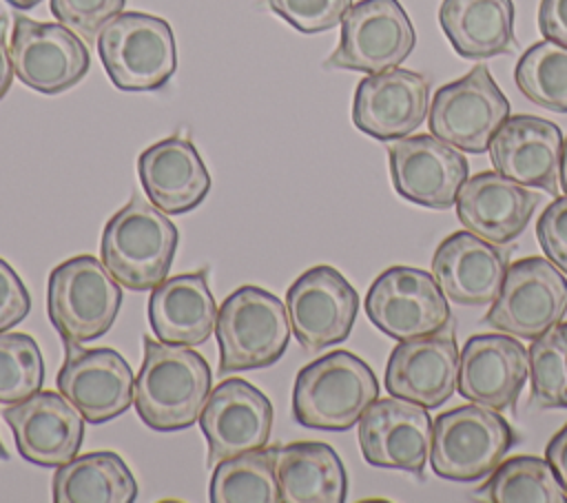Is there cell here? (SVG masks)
<instances>
[{
    "label": "cell",
    "instance_id": "1",
    "mask_svg": "<svg viewBox=\"0 0 567 503\" xmlns=\"http://www.w3.org/2000/svg\"><path fill=\"white\" fill-rule=\"evenodd\" d=\"M144 359L133 383V406L140 419L173 432L193 425L210 394V368L190 346L144 337Z\"/></svg>",
    "mask_w": 567,
    "mask_h": 503
},
{
    "label": "cell",
    "instance_id": "2",
    "mask_svg": "<svg viewBox=\"0 0 567 503\" xmlns=\"http://www.w3.org/2000/svg\"><path fill=\"white\" fill-rule=\"evenodd\" d=\"M175 248V224L151 199L133 195L106 222L100 259L120 286L144 292L166 279Z\"/></svg>",
    "mask_w": 567,
    "mask_h": 503
},
{
    "label": "cell",
    "instance_id": "3",
    "mask_svg": "<svg viewBox=\"0 0 567 503\" xmlns=\"http://www.w3.org/2000/svg\"><path fill=\"white\" fill-rule=\"evenodd\" d=\"M372 368L348 350H334L303 366L292 388V417L303 428L341 432L359 423L377 401Z\"/></svg>",
    "mask_w": 567,
    "mask_h": 503
},
{
    "label": "cell",
    "instance_id": "4",
    "mask_svg": "<svg viewBox=\"0 0 567 503\" xmlns=\"http://www.w3.org/2000/svg\"><path fill=\"white\" fill-rule=\"evenodd\" d=\"M288 310L279 297L257 286L230 292L217 310L219 372L268 368L290 341Z\"/></svg>",
    "mask_w": 567,
    "mask_h": 503
},
{
    "label": "cell",
    "instance_id": "5",
    "mask_svg": "<svg viewBox=\"0 0 567 503\" xmlns=\"http://www.w3.org/2000/svg\"><path fill=\"white\" fill-rule=\"evenodd\" d=\"M97 53L120 91H157L177 69L171 24L142 11L111 18L97 33Z\"/></svg>",
    "mask_w": 567,
    "mask_h": 503
},
{
    "label": "cell",
    "instance_id": "6",
    "mask_svg": "<svg viewBox=\"0 0 567 503\" xmlns=\"http://www.w3.org/2000/svg\"><path fill=\"white\" fill-rule=\"evenodd\" d=\"M120 306V284L93 255L71 257L49 275L47 312L66 343L93 341L109 332Z\"/></svg>",
    "mask_w": 567,
    "mask_h": 503
},
{
    "label": "cell",
    "instance_id": "7",
    "mask_svg": "<svg viewBox=\"0 0 567 503\" xmlns=\"http://www.w3.org/2000/svg\"><path fill=\"white\" fill-rule=\"evenodd\" d=\"M516 443L509 423L492 408L470 403L434 419L430 463L447 481H478L503 461Z\"/></svg>",
    "mask_w": 567,
    "mask_h": 503
},
{
    "label": "cell",
    "instance_id": "8",
    "mask_svg": "<svg viewBox=\"0 0 567 503\" xmlns=\"http://www.w3.org/2000/svg\"><path fill=\"white\" fill-rule=\"evenodd\" d=\"M507 117V97L489 69L478 64L434 93L427 126L434 137L463 153H485Z\"/></svg>",
    "mask_w": 567,
    "mask_h": 503
},
{
    "label": "cell",
    "instance_id": "9",
    "mask_svg": "<svg viewBox=\"0 0 567 503\" xmlns=\"http://www.w3.org/2000/svg\"><path fill=\"white\" fill-rule=\"evenodd\" d=\"M368 319L390 339L430 337L450 326V306L434 275L421 268L392 266L365 295Z\"/></svg>",
    "mask_w": 567,
    "mask_h": 503
},
{
    "label": "cell",
    "instance_id": "10",
    "mask_svg": "<svg viewBox=\"0 0 567 503\" xmlns=\"http://www.w3.org/2000/svg\"><path fill=\"white\" fill-rule=\"evenodd\" d=\"M567 312V279L547 257L514 261L498 297L485 315L487 326L520 339H536Z\"/></svg>",
    "mask_w": 567,
    "mask_h": 503
},
{
    "label": "cell",
    "instance_id": "11",
    "mask_svg": "<svg viewBox=\"0 0 567 503\" xmlns=\"http://www.w3.org/2000/svg\"><path fill=\"white\" fill-rule=\"evenodd\" d=\"M414 44V27L399 0H359L343 16L341 40L326 66L381 73L396 69Z\"/></svg>",
    "mask_w": 567,
    "mask_h": 503
},
{
    "label": "cell",
    "instance_id": "12",
    "mask_svg": "<svg viewBox=\"0 0 567 503\" xmlns=\"http://www.w3.org/2000/svg\"><path fill=\"white\" fill-rule=\"evenodd\" d=\"M286 310L295 339L310 352L348 339L359 295L332 266H315L301 273L286 292Z\"/></svg>",
    "mask_w": 567,
    "mask_h": 503
},
{
    "label": "cell",
    "instance_id": "13",
    "mask_svg": "<svg viewBox=\"0 0 567 503\" xmlns=\"http://www.w3.org/2000/svg\"><path fill=\"white\" fill-rule=\"evenodd\" d=\"M13 71L22 84L38 93H62L89 71L86 44L62 22H35L22 13L11 31Z\"/></svg>",
    "mask_w": 567,
    "mask_h": 503
},
{
    "label": "cell",
    "instance_id": "14",
    "mask_svg": "<svg viewBox=\"0 0 567 503\" xmlns=\"http://www.w3.org/2000/svg\"><path fill=\"white\" fill-rule=\"evenodd\" d=\"M432 425L427 408L414 401L377 399L359 419L361 454L374 468L423 476L432 448Z\"/></svg>",
    "mask_w": 567,
    "mask_h": 503
},
{
    "label": "cell",
    "instance_id": "15",
    "mask_svg": "<svg viewBox=\"0 0 567 503\" xmlns=\"http://www.w3.org/2000/svg\"><path fill=\"white\" fill-rule=\"evenodd\" d=\"M394 191L419 206L445 211L467 182V160L434 135H405L388 148Z\"/></svg>",
    "mask_w": 567,
    "mask_h": 503
},
{
    "label": "cell",
    "instance_id": "16",
    "mask_svg": "<svg viewBox=\"0 0 567 503\" xmlns=\"http://www.w3.org/2000/svg\"><path fill=\"white\" fill-rule=\"evenodd\" d=\"M268 397L244 379H224L215 386L199 414V428L208 443V465L266 448L272 430Z\"/></svg>",
    "mask_w": 567,
    "mask_h": 503
},
{
    "label": "cell",
    "instance_id": "17",
    "mask_svg": "<svg viewBox=\"0 0 567 503\" xmlns=\"http://www.w3.org/2000/svg\"><path fill=\"white\" fill-rule=\"evenodd\" d=\"M58 372V390L89 423H106L128 410L133 401V372L126 359L111 348H80L66 343Z\"/></svg>",
    "mask_w": 567,
    "mask_h": 503
},
{
    "label": "cell",
    "instance_id": "18",
    "mask_svg": "<svg viewBox=\"0 0 567 503\" xmlns=\"http://www.w3.org/2000/svg\"><path fill=\"white\" fill-rule=\"evenodd\" d=\"M2 419L11 428L24 461L60 468L80 452L86 419L62 392H35L16 406H7Z\"/></svg>",
    "mask_w": 567,
    "mask_h": 503
},
{
    "label": "cell",
    "instance_id": "19",
    "mask_svg": "<svg viewBox=\"0 0 567 503\" xmlns=\"http://www.w3.org/2000/svg\"><path fill=\"white\" fill-rule=\"evenodd\" d=\"M529 374V355L507 332L474 335L458 357L456 390L470 403L496 412L514 408Z\"/></svg>",
    "mask_w": 567,
    "mask_h": 503
},
{
    "label": "cell",
    "instance_id": "20",
    "mask_svg": "<svg viewBox=\"0 0 567 503\" xmlns=\"http://www.w3.org/2000/svg\"><path fill=\"white\" fill-rule=\"evenodd\" d=\"M430 106V82L408 69L370 73L357 84L352 122L365 135L390 142L416 131Z\"/></svg>",
    "mask_w": 567,
    "mask_h": 503
},
{
    "label": "cell",
    "instance_id": "21",
    "mask_svg": "<svg viewBox=\"0 0 567 503\" xmlns=\"http://www.w3.org/2000/svg\"><path fill=\"white\" fill-rule=\"evenodd\" d=\"M458 357L452 326L430 337L399 341L385 366V390L427 410L439 408L456 390Z\"/></svg>",
    "mask_w": 567,
    "mask_h": 503
},
{
    "label": "cell",
    "instance_id": "22",
    "mask_svg": "<svg viewBox=\"0 0 567 503\" xmlns=\"http://www.w3.org/2000/svg\"><path fill=\"white\" fill-rule=\"evenodd\" d=\"M540 195L498 171L470 177L456 197V217L474 235L492 244H509L529 224Z\"/></svg>",
    "mask_w": 567,
    "mask_h": 503
},
{
    "label": "cell",
    "instance_id": "23",
    "mask_svg": "<svg viewBox=\"0 0 567 503\" xmlns=\"http://www.w3.org/2000/svg\"><path fill=\"white\" fill-rule=\"evenodd\" d=\"M563 133L538 115H514L503 122L489 144V160L498 173L523 184L558 191Z\"/></svg>",
    "mask_w": 567,
    "mask_h": 503
},
{
    "label": "cell",
    "instance_id": "24",
    "mask_svg": "<svg viewBox=\"0 0 567 503\" xmlns=\"http://www.w3.org/2000/svg\"><path fill=\"white\" fill-rule=\"evenodd\" d=\"M507 250L470 230L452 233L432 257V275L443 295L461 306L492 304L507 273Z\"/></svg>",
    "mask_w": 567,
    "mask_h": 503
},
{
    "label": "cell",
    "instance_id": "25",
    "mask_svg": "<svg viewBox=\"0 0 567 503\" xmlns=\"http://www.w3.org/2000/svg\"><path fill=\"white\" fill-rule=\"evenodd\" d=\"M137 173L148 199L166 215L197 208L210 191L208 168L188 137L171 135L142 151Z\"/></svg>",
    "mask_w": 567,
    "mask_h": 503
},
{
    "label": "cell",
    "instance_id": "26",
    "mask_svg": "<svg viewBox=\"0 0 567 503\" xmlns=\"http://www.w3.org/2000/svg\"><path fill=\"white\" fill-rule=\"evenodd\" d=\"M148 324L164 343L199 346L217 324V306L204 273L175 275L157 284L148 299Z\"/></svg>",
    "mask_w": 567,
    "mask_h": 503
},
{
    "label": "cell",
    "instance_id": "27",
    "mask_svg": "<svg viewBox=\"0 0 567 503\" xmlns=\"http://www.w3.org/2000/svg\"><path fill=\"white\" fill-rule=\"evenodd\" d=\"M281 503H343L348 476L328 443L301 441L270 448Z\"/></svg>",
    "mask_w": 567,
    "mask_h": 503
},
{
    "label": "cell",
    "instance_id": "28",
    "mask_svg": "<svg viewBox=\"0 0 567 503\" xmlns=\"http://www.w3.org/2000/svg\"><path fill=\"white\" fill-rule=\"evenodd\" d=\"M439 24L461 58L483 60L518 49L512 0H443Z\"/></svg>",
    "mask_w": 567,
    "mask_h": 503
},
{
    "label": "cell",
    "instance_id": "29",
    "mask_svg": "<svg viewBox=\"0 0 567 503\" xmlns=\"http://www.w3.org/2000/svg\"><path fill=\"white\" fill-rule=\"evenodd\" d=\"M55 503H133L137 483L115 452H89L60 465L51 483Z\"/></svg>",
    "mask_w": 567,
    "mask_h": 503
},
{
    "label": "cell",
    "instance_id": "30",
    "mask_svg": "<svg viewBox=\"0 0 567 503\" xmlns=\"http://www.w3.org/2000/svg\"><path fill=\"white\" fill-rule=\"evenodd\" d=\"M476 499L492 503H565L567 490L547 459L520 454L498 463Z\"/></svg>",
    "mask_w": 567,
    "mask_h": 503
},
{
    "label": "cell",
    "instance_id": "31",
    "mask_svg": "<svg viewBox=\"0 0 567 503\" xmlns=\"http://www.w3.org/2000/svg\"><path fill=\"white\" fill-rule=\"evenodd\" d=\"M213 503H281L270 450H250L215 465L210 476Z\"/></svg>",
    "mask_w": 567,
    "mask_h": 503
},
{
    "label": "cell",
    "instance_id": "32",
    "mask_svg": "<svg viewBox=\"0 0 567 503\" xmlns=\"http://www.w3.org/2000/svg\"><path fill=\"white\" fill-rule=\"evenodd\" d=\"M518 91L554 113H567V47L554 40L532 44L514 69Z\"/></svg>",
    "mask_w": 567,
    "mask_h": 503
},
{
    "label": "cell",
    "instance_id": "33",
    "mask_svg": "<svg viewBox=\"0 0 567 503\" xmlns=\"http://www.w3.org/2000/svg\"><path fill=\"white\" fill-rule=\"evenodd\" d=\"M529 401L543 410L567 408V321H558L540 337L532 339Z\"/></svg>",
    "mask_w": 567,
    "mask_h": 503
},
{
    "label": "cell",
    "instance_id": "34",
    "mask_svg": "<svg viewBox=\"0 0 567 503\" xmlns=\"http://www.w3.org/2000/svg\"><path fill=\"white\" fill-rule=\"evenodd\" d=\"M44 359L33 337L0 332V403L16 406L40 392Z\"/></svg>",
    "mask_w": 567,
    "mask_h": 503
},
{
    "label": "cell",
    "instance_id": "35",
    "mask_svg": "<svg viewBox=\"0 0 567 503\" xmlns=\"http://www.w3.org/2000/svg\"><path fill=\"white\" fill-rule=\"evenodd\" d=\"M270 11L301 33H321L334 29L352 0H266Z\"/></svg>",
    "mask_w": 567,
    "mask_h": 503
},
{
    "label": "cell",
    "instance_id": "36",
    "mask_svg": "<svg viewBox=\"0 0 567 503\" xmlns=\"http://www.w3.org/2000/svg\"><path fill=\"white\" fill-rule=\"evenodd\" d=\"M124 2L126 0H51V13L86 42H95L102 27L122 13Z\"/></svg>",
    "mask_w": 567,
    "mask_h": 503
},
{
    "label": "cell",
    "instance_id": "37",
    "mask_svg": "<svg viewBox=\"0 0 567 503\" xmlns=\"http://www.w3.org/2000/svg\"><path fill=\"white\" fill-rule=\"evenodd\" d=\"M536 237L545 257L567 273V195L556 197L538 217Z\"/></svg>",
    "mask_w": 567,
    "mask_h": 503
},
{
    "label": "cell",
    "instance_id": "38",
    "mask_svg": "<svg viewBox=\"0 0 567 503\" xmlns=\"http://www.w3.org/2000/svg\"><path fill=\"white\" fill-rule=\"evenodd\" d=\"M31 310V297L16 270L0 259V332L18 326Z\"/></svg>",
    "mask_w": 567,
    "mask_h": 503
},
{
    "label": "cell",
    "instance_id": "39",
    "mask_svg": "<svg viewBox=\"0 0 567 503\" xmlns=\"http://www.w3.org/2000/svg\"><path fill=\"white\" fill-rule=\"evenodd\" d=\"M538 29L547 40L567 47V0H540Z\"/></svg>",
    "mask_w": 567,
    "mask_h": 503
},
{
    "label": "cell",
    "instance_id": "40",
    "mask_svg": "<svg viewBox=\"0 0 567 503\" xmlns=\"http://www.w3.org/2000/svg\"><path fill=\"white\" fill-rule=\"evenodd\" d=\"M545 459L549 461L558 481L567 490V423L549 439V443L545 448Z\"/></svg>",
    "mask_w": 567,
    "mask_h": 503
},
{
    "label": "cell",
    "instance_id": "41",
    "mask_svg": "<svg viewBox=\"0 0 567 503\" xmlns=\"http://www.w3.org/2000/svg\"><path fill=\"white\" fill-rule=\"evenodd\" d=\"M7 31H9V18L0 13V100L9 93L11 82H13V60H11V47L7 42Z\"/></svg>",
    "mask_w": 567,
    "mask_h": 503
},
{
    "label": "cell",
    "instance_id": "42",
    "mask_svg": "<svg viewBox=\"0 0 567 503\" xmlns=\"http://www.w3.org/2000/svg\"><path fill=\"white\" fill-rule=\"evenodd\" d=\"M560 186L567 193V140H563V153H560Z\"/></svg>",
    "mask_w": 567,
    "mask_h": 503
},
{
    "label": "cell",
    "instance_id": "43",
    "mask_svg": "<svg viewBox=\"0 0 567 503\" xmlns=\"http://www.w3.org/2000/svg\"><path fill=\"white\" fill-rule=\"evenodd\" d=\"M4 2H9V4L16 7V9H33V7L40 4L42 0H4Z\"/></svg>",
    "mask_w": 567,
    "mask_h": 503
},
{
    "label": "cell",
    "instance_id": "44",
    "mask_svg": "<svg viewBox=\"0 0 567 503\" xmlns=\"http://www.w3.org/2000/svg\"><path fill=\"white\" fill-rule=\"evenodd\" d=\"M0 459H9V454H7V450H4L2 443H0Z\"/></svg>",
    "mask_w": 567,
    "mask_h": 503
}]
</instances>
